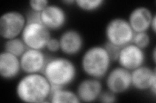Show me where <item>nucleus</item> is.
<instances>
[{
	"label": "nucleus",
	"instance_id": "16",
	"mask_svg": "<svg viewBox=\"0 0 156 103\" xmlns=\"http://www.w3.org/2000/svg\"><path fill=\"white\" fill-rule=\"evenodd\" d=\"M49 102L52 103L81 102L76 92L66 89L65 88H59L52 90L50 99H49Z\"/></svg>",
	"mask_w": 156,
	"mask_h": 103
},
{
	"label": "nucleus",
	"instance_id": "14",
	"mask_svg": "<svg viewBox=\"0 0 156 103\" xmlns=\"http://www.w3.org/2000/svg\"><path fill=\"white\" fill-rule=\"evenodd\" d=\"M154 15L149 8L140 6L131 11L127 20L135 33L147 32Z\"/></svg>",
	"mask_w": 156,
	"mask_h": 103
},
{
	"label": "nucleus",
	"instance_id": "3",
	"mask_svg": "<svg viewBox=\"0 0 156 103\" xmlns=\"http://www.w3.org/2000/svg\"><path fill=\"white\" fill-rule=\"evenodd\" d=\"M112 60L104 46L91 47L84 52L81 60L83 71L90 77L100 79L110 70Z\"/></svg>",
	"mask_w": 156,
	"mask_h": 103
},
{
	"label": "nucleus",
	"instance_id": "18",
	"mask_svg": "<svg viewBox=\"0 0 156 103\" xmlns=\"http://www.w3.org/2000/svg\"><path fill=\"white\" fill-rule=\"evenodd\" d=\"M104 3V0H76L77 7L83 11H94L100 8Z\"/></svg>",
	"mask_w": 156,
	"mask_h": 103
},
{
	"label": "nucleus",
	"instance_id": "15",
	"mask_svg": "<svg viewBox=\"0 0 156 103\" xmlns=\"http://www.w3.org/2000/svg\"><path fill=\"white\" fill-rule=\"evenodd\" d=\"M22 70L20 57L5 51L0 53V76L5 80H11Z\"/></svg>",
	"mask_w": 156,
	"mask_h": 103
},
{
	"label": "nucleus",
	"instance_id": "23",
	"mask_svg": "<svg viewBox=\"0 0 156 103\" xmlns=\"http://www.w3.org/2000/svg\"><path fill=\"white\" fill-rule=\"evenodd\" d=\"M46 48L50 52H57L60 50V43L58 39L51 37L47 43Z\"/></svg>",
	"mask_w": 156,
	"mask_h": 103
},
{
	"label": "nucleus",
	"instance_id": "12",
	"mask_svg": "<svg viewBox=\"0 0 156 103\" xmlns=\"http://www.w3.org/2000/svg\"><path fill=\"white\" fill-rule=\"evenodd\" d=\"M102 92L103 85L100 79L89 77L79 83L76 94L81 102H92L98 99Z\"/></svg>",
	"mask_w": 156,
	"mask_h": 103
},
{
	"label": "nucleus",
	"instance_id": "8",
	"mask_svg": "<svg viewBox=\"0 0 156 103\" xmlns=\"http://www.w3.org/2000/svg\"><path fill=\"white\" fill-rule=\"evenodd\" d=\"M145 61L144 50L132 43L120 48L116 60L120 66L130 72L144 65Z\"/></svg>",
	"mask_w": 156,
	"mask_h": 103
},
{
	"label": "nucleus",
	"instance_id": "17",
	"mask_svg": "<svg viewBox=\"0 0 156 103\" xmlns=\"http://www.w3.org/2000/svg\"><path fill=\"white\" fill-rule=\"evenodd\" d=\"M27 48L22 38L19 37L6 40L4 45L5 51L18 57H20Z\"/></svg>",
	"mask_w": 156,
	"mask_h": 103
},
{
	"label": "nucleus",
	"instance_id": "7",
	"mask_svg": "<svg viewBox=\"0 0 156 103\" xmlns=\"http://www.w3.org/2000/svg\"><path fill=\"white\" fill-rule=\"evenodd\" d=\"M105 85L116 95L125 93L131 87V72L120 66L113 68L105 76Z\"/></svg>",
	"mask_w": 156,
	"mask_h": 103
},
{
	"label": "nucleus",
	"instance_id": "26",
	"mask_svg": "<svg viewBox=\"0 0 156 103\" xmlns=\"http://www.w3.org/2000/svg\"><path fill=\"white\" fill-rule=\"evenodd\" d=\"M62 2L63 3L68 4V5H70V4L75 3L76 1H74V0H65V1H62Z\"/></svg>",
	"mask_w": 156,
	"mask_h": 103
},
{
	"label": "nucleus",
	"instance_id": "6",
	"mask_svg": "<svg viewBox=\"0 0 156 103\" xmlns=\"http://www.w3.org/2000/svg\"><path fill=\"white\" fill-rule=\"evenodd\" d=\"M27 23L26 17L16 11L3 14L0 18V36L5 40L21 36Z\"/></svg>",
	"mask_w": 156,
	"mask_h": 103
},
{
	"label": "nucleus",
	"instance_id": "20",
	"mask_svg": "<svg viewBox=\"0 0 156 103\" xmlns=\"http://www.w3.org/2000/svg\"><path fill=\"white\" fill-rule=\"evenodd\" d=\"M50 4L48 0H31L29 2V7L33 12L41 13Z\"/></svg>",
	"mask_w": 156,
	"mask_h": 103
},
{
	"label": "nucleus",
	"instance_id": "10",
	"mask_svg": "<svg viewBox=\"0 0 156 103\" xmlns=\"http://www.w3.org/2000/svg\"><path fill=\"white\" fill-rule=\"evenodd\" d=\"M41 23L50 31L60 30L67 21V14L62 7L49 4L40 13Z\"/></svg>",
	"mask_w": 156,
	"mask_h": 103
},
{
	"label": "nucleus",
	"instance_id": "19",
	"mask_svg": "<svg viewBox=\"0 0 156 103\" xmlns=\"http://www.w3.org/2000/svg\"><path fill=\"white\" fill-rule=\"evenodd\" d=\"M132 43L139 48L145 50L150 44V37L147 32H141L135 33L132 40Z\"/></svg>",
	"mask_w": 156,
	"mask_h": 103
},
{
	"label": "nucleus",
	"instance_id": "24",
	"mask_svg": "<svg viewBox=\"0 0 156 103\" xmlns=\"http://www.w3.org/2000/svg\"><path fill=\"white\" fill-rule=\"evenodd\" d=\"M156 16L155 14H154L152 19V21H151V24H150V28L152 29V31H153V32L155 34L156 32Z\"/></svg>",
	"mask_w": 156,
	"mask_h": 103
},
{
	"label": "nucleus",
	"instance_id": "11",
	"mask_svg": "<svg viewBox=\"0 0 156 103\" xmlns=\"http://www.w3.org/2000/svg\"><path fill=\"white\" fill-rule=\"evenodd\" d=\"M58 40L60 43V50L66 56L77 54L83 47V36L74 29H68L63 32Z\"/></svg>",
	"mask_w": 156,
	"mask_h": 103
},
{
	"label": "nucleus",
	"instance_id": "13",
	"mask_svg": "<svg viewBox=\"0 0 156 103\" xmlns=\"http://www.w3.org/2000/svg\"><path fill=\"white\" fill-rule=\"evenodd\" d=\"M131 86L139 91L150 90L156 83V70L149 66L143 65L131 71Z\"/></svg>",
	"mask_w": 156,
	"mask_h": 103
},
{
	"label": "nucleus",
	"instance_id": "21",
	"mask_svg": "<svg viewBox=\"0 0 156 103\" xmlns=\"http://www.w3.org/2000/svg\"><path fill=\"white\" fill-rule=\"evenodd\" d=\"M98 100L100 102L113 103L117 101V97L116 94L107 90L105 92H102Z\"/></svg>",
	"mask_w": 156,
	"mask_h": 103
},
{
	"label": "nucleus",
	"instance_id": "9",
	"mask_svg": "<svg viewBox=\"0 0 156 103\" xmlns=\"http://www.w3.org/2000/svg\"><path fill=\"white\" fill-rule=\"evenodd\" d=\"M48 60L42 50L27 48L20 57L22 71L26 74L42 73Z\"/></svg>",
	"mask_w": 156,
	"mask_h": 103
},
{
	"label": "nucleus",
	"instance_id": "4",
	"mask_svg": "<svg viewBox=\"0 0 156 103\" xmlns=\"http://www.w3.org/2000/svg\"><path fill=\"white\" fill-rule=\"evenodd\" d=\"M27 23L21 38L28 48L42 50L51 37L50 31L41 23L40 13L33 12L26 16Z\"/></svg>",
	"mask_w": 156,
	"mask_h": 103
},
{
	"label": "nucleus",
	"instance_id": "25",
	"mask_svg": "<svg viewBox=\"0 0 156 103\" xmlns=\"http://www.w3.org/2000/svg\"><path fill=\"white\" fill-rule=\"evenodd\" d=\"M155 53H156V48H155V47H154V49H153L152 54V60H153V62H154V64L155 63V61H156V55H155Z\"/></svg>",
	"mask_w": 156,
	"mask_h": 103
},
{
	"label": "nucleus",
	"instance_id": "22",
	"mask_svg": "<svg viewBox=\"0 0 156 103\" xmlns=\"http://www.w3.org/2000/svg\"><path fill=\"white\" fill-rule=\"evenodd\" d=\"M104 47L105 48L107 51L108 52L112 61H113V60L116 61L121 48L116 47L113 45H111V44H110L108 42H106Z\"/></svg>",
	"mask_w": 156,
	"mask_h": 103
},
{
	"label": "nucleus",
	"instance_id": "1",
	"mask_svg": "<svg viewBox=\"0 0 156 103\" xmlns=\"http://www.w3.org/2000/svg\"><path fill=\"white\" fill-rule=\"evenodd\" d=\"M51 93V85L42 73H26L16 86L18 99L27 103L47 102Z\"/></svg>",
	"mask_w": 156,
	"mask_h": 103
},
{
	"label": "nucleus",
	"instance_id": "5",
	"mask_svg": "<svg viewBox=\"0 0 156 103\" xmlns=\"http://www.w3.org/2000/svg\"><path fill=\"white\" fill-rule=\"evenodd\" d=\"M134 34L128 20L122 18L112 19L105 29L107 42L120 48L132 43Z\"/></svg>",
	"mask_w": 156,
	"mask_h": 103
},
{
	"label": "nucleus",
	"instance_id": "2",
	"mask_svg": "<svg viewBox=\"0 0 156 103\" xmlns=\"http://www.w3.org/2000/svg\"><path fill=\"white\" fill-rule=\"evenodd\" d=\"M77 68L70 59L64 57L48 58L42 73L52 86L65 88L77 77Z\"/></svg>",
	"mask_w": 156,
	"mask_h": 103
}]
</instances>
